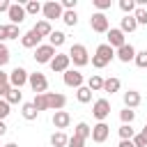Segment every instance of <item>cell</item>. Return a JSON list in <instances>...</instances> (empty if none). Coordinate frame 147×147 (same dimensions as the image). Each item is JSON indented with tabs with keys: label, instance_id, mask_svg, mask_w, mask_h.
<instances>
[{
	"label": "cell",
	"instance_id": "obj_1",
	"mask_svg": "<svg viewBox=\"0 0 147 147\" xmlns=\"http://www.w3.org/2000/svg\"><path fill=\"white\" fill-rule=\"evenodd\" d=\"M34 108L41 110H64L67 106V96L62 92H44V94H34Z\"/></svg>",
	"mask_w": 147,
	"mask_h": 147
},
{
	"label": "cell",
	"instance_id": "obj_2",
	"mask_svg": "<svg viewBox=\"0 0 147 147\" xmlns=\"http://www.w3.org/2000/svg\"><path fill=\"white\" fill-rule=\"evenodd\" d=\"M113 60H115V48H110L108 44H99L96 51H94V55L90 57V62H92L94 69H103V67H108Z\"/></svg>",
	"mask_w": 147,
	"mask_h": 147
},
{
	"label": "cell",
	"instance_id": "obj_3",
	"mask_svg": "<svg viewBox=\"0 0 147 147\" xmlns=\"http://www.w3.org/2000/svg\"><path fill=\"white\" fill-rule=\"evenodd\" d=\"M69 60L74 62V67H85V64H90V53H87V48L83 46V44H74L71 48H69Z\"/></svg>",
	"mask_w": 147,
	"mask_h": 147
},
{
	"label": "cell",
	"instance_id": "obj_4",
	"mask_svg": "<svg viewBox=\"0 0 147 147\" xmlns=\"http://www.w3.org/2000/svg\"><path fill=\"white\" fill-rule=\"evenodd\" d=\"M41 14H44V21H53V18H62V14H64V9H62V5L57 2V0H48V2H44L41 5Z\"/></svg>",
	"mask_w": 147,
	"mask_h": 147
},
{
	"label": "cell",
	"instance_id": "obj_5",
	"mask_svg": "<svg viewBox=\"0 0 147 147\" xmlns=\"http://www.w3.org/2000/svg\"><path fill=\"white\" fill-rule=\"evenodd\" d=\"M34 62L37 64H51V60L55 57V48L51 46V44H39L37 48H34Z\"/></svg>",
	"mask_w": 147,
	"mask_h": 147
},
{
	"label": "cell",
	"instance_id": "obj_6",
	"mask_svg": "<svg viewBox=\"0 0 147 147\" xmlns=\"http://www.w3.org/2000/svg\"><path fill=\"white\" fill-rule=\"evenodd\" d=\"M28 85L32 87L34 94H44V92L48 90V78H46L41 71H34V74L28 76Z\"/></svg>",
	"mask_w": 147,
	"mask_h": 147
},
{
	"label": "cell",
	"instance_id": "obj_7",
	"mask_svg": "<svg viewBox=\"0 0 147 147\" xmlns=\"http://www.w3.org/2000/svg\"><path fill=\"white\" fill-rule=\"evenodd\" d=\"M90 28H92L94 32H99V34H106V32L110 30L108 16H106V14H101V11H94V14H92V18H90Z\"/></svg>",
	"mask_w": 147,
	"mask_h": 147
},
{
	"label": "cell",
	"instance_id": "obj_8",
	"mask_svg": "<svg viewBox=\"0 0 147 147\" xmlns=\"http://www.w3.org/2000/svg\"><path fill=\"white\" fill-rule=\"evenodd\" d=\"M62 78H64V85H67V87H74V90L83 87V83H85V78H83V74H80L78 69H67V71L62 74Z\"/></svg>",
	"mask_w": 147,
	"mask_h": 147
},
{
	"label": "cell",
	"instance_id": "obj_9",
	"mask_svg": "<svg viewBox=\"0 0 147 147\" xmlns=\"http://www.w3.org/2000/svg\"><path fill=\"white\" fill-rule=\"evenodd\" d=\"M92 115L99 119V122H106V117L110 115V101L108 99H96L92 103Z\"/></svg>",
	"mask_w": 147,
	"mask_h": 147
},
{
	"label": "cell",
	"instance_id": "obj_10",
	"mask_svg": "<svg viewBox=\"0 0 147 147\" xmlns=\"http://www.w3.org/2000/svg\"><path fill=\"white\" fill-rule=\"evenodd\" d=\"M7 16H9V23H11V25H21V23L28 18L25 7H23V5H18V2H11V7H9V11H7Z\"/></svg>",
	"mask_w": 147,
	"mask_h": 147
},
{
	"label": "cell",
	"instance_id": "obj_11",
	"mask_svg": "<svg viewBox=\"0 0 147 147\" xmlns=\"http://www.w3.org/2000/svg\"><path fill=\"white\" fill-rule=\"evenodd\" d=\"M106 37H108V41H106V44H108L110 48H115V51H117L119 46H124V44H126V37H124V32H122L119 28H110V30L106 32Z\"/></svg>",
	"mask_w": 147,
	"mask_h": 147
},
{
	"label": "cell",
	"instance_id": "obj_12",
	"mask_svg": "<svg viewBox=\"0 0 147 147\" xmlns=\"http://www.w3.org/2000/svg\"><path fill=\"white\" fill-rule=\"evenodd\" d=\"M28 76H30V74H28L23 67H16V69L9 74V85L16 87V90H21L23 85H28Z\"/></svg>",
	"mask_w": 147,
	"mask_h": 147
},
{
	"label": "cell",
	"instance_id": "obj_13",
	"mask_svg": "<svg viewBox=\"0 0 147 147\" xmlns=\"http://www.w3.org/2000/svg\"><path fill=\"white\" fill-rule=\"evenodd\" d=\"M108 136H110V126H108L106 122H96V124L92 126V136H90V138H92L94 142L101 145V142L108 140Z\"/></svg>",
	"mask_w": 147,
	"mask_h": 147
},
{
	"label": "cell",
	"instance_id": "obj_14",
	"mask_svg": "<svg viewBox=\"0 0 147 147\" xmlns=\"http://www.w3.org/2000/svg\"><path fill=\"white\" fill-rule=\"evenodd\" d=\"M69 64H71V60H69L67 53H55V57L51 60V69H53L55 74H64V71L69 69Z\"/></svg>",
	"mask_w": 147,
	"mask_h": 147
},
{
	"label": "cell",
	"instance_id": "obj_15",
	"mask_svg": "<svg viewBox=\"0 0 147 147\" xmlns=\"http://www.w3.org/2000/svg\"><path fill=\"white\" fill-rule=\"evenodd\" d=\"M51 122H53V126H55L57 131H64V129H69V124H71V115H69L67 110H55Z\"/></svg>",
	"mask_w": 147,
	"mask_h": 147
},
{
	"label": "cell",
	"instance_id": "obj_16",
	"mask_svg": "<svg viewBox=\"0 0 147 147\" xmlns=\"http://www.w3.org/2000/svg\"><path fill=\"white\" fill-rule=\"evenodd\" d=\"M136 48L131 46V44H124V46H119L117 51H115V57L119 60V62H124V64H129V62H133V57H136Z\"/></svg>",
	"mask_w": 147,
	"mask_h": 147
},
{
	"label": "cell",
	"instance_id": "obj_17",
	"mask_svg": "<svg viewBox=\"0 0 147 147\" xmlns=\"http://www.w3.org/2000/svg\"><path fill=\"white\" fill-rule=\"evenodd\" d=\"M39 44H41V37L34 30H28L25 34H21V46L23 48H37Z\"/></svg>",
	"mask_w": 147,
	"mask_h": 147
},
{
	"label": "cell",
	"instance_id": "obj_18",
	"mask_svg": "<svg viewBox=\"0 0 147 147\" xmlns=\"http://www.w3.org/2000/svg\"><path fill=\"white\" fill-rule=\"evenodd\" d=\"M124 108H138L140 106V101H142V96H140V92H136V90H129V92H124Z\"/></svg>",
	"mask_w": 147,
	"mask_h": 147
},
{
	"label": "cell",
	"instance_id": "obj_19",
	"mask_svg": "<svg viewBox=\"0 0 147 147\" xmlns=\"http://www.w3.org/2000/svg\"><path fill=\"white\" fill-rule=\"evenodd\" d=\"M32 30H34V32H37V34L44 39V37H51V32H53V25H51L48 21H44V18H41V21H37V23L32 25Z\"/></svg>",
	"mask_w": 147,
	"mask_h": 147
},
{
	"label": "cell",
	"instance_id": "obj_20",
	"mask_svg": "<svg viewBox=\"0 0 147 147\" xmlns=\"http://www.w3.org/2000/svg\"><path fill=\"white\" fill-rule=\"evenodd\" d=\"M21 115H23V119L32 122V119H37V117H39V110L34 108V103H32V101H28V103H23V106H21Z\"/></svg>",
	"mask_w": 147,
	"mask_h": 147
},
{
	"label": "cell",
	"instance_id": "obj_21",
	"mask_svg": "<svg viewBox=\"0 0 147 147\" xmlns=\"http://www.w3.org/2000/svg\"><path fill=\"white\" fill-rule=\"evenodd\" d=\"M119 30L126 34V32H136L138 30V23H136V18H133V14H129V16H124L122 18V23H119Z\"/></svg>",
	"mask_w": 147,
	"mask_h": 147
},
{
	"label": "cell",
	"instance_id": "obj_22",
	"mask_svg": "<svg viewBox=\"0 0 147 147\" xmlns=\"http://www.w3.org/2000/svg\"><path fill=\"white\" fill-rule=\"evenodd\" d=\"M119 87H122V80L119 78H103V92H108V94H115V92H119Z\"/></svg>",
	"mask_w": 147,
	"mask_h": 147
},
{
	"label": "cell",
	"instance_id": "obj_23",
	"mask_svg": "<svg viewBox=\"0 0 147 147\" xmlns=\"http://www.w3.org/2000/svg\"><path fill=\"white\" fill-rule=\"evenodd\" d=\"M74 136H78V138L87 140V138L92 136V126H90L87 122H78V124L74 126Z\"/></svg>",
	"mask_w": 147,
	"mask_h": 147
},
{
	"label": "cell",
	"instance_id": "obj_24",
	"mask_svg": "<svg viewBox=\"0 0 147 147\" xmlns=\"http://www.w3.org/2000/svg\"><path fill=\"white\" fill-rule=\"evenodd\" d=\"M64 41H67V34H64V32H60V30H53V32H51V37H48V44H51L53 48H60Z\"/></svg>",
	"mask_w": 147,
	"mask_h": 147
},
{
	"label": "cell",
	"instance_id": "obj_25",
	"mask_svg": "<svg viewBox=\"0 0 147 147\" xmlns=\"http://www.w3.org/2000/svg\"><path fill=\"white\" fill-rule=\"evenodd\" d=\"M87 87H90L92 92H103V78H101L99 74H92V76L87 78Z\"/></svg>",
	"mask_w": 147,
	"mask_h": 147
},
{
	"label": "cell",
	"instance_id": "obj_26",
	"mask_svg": "<svg viewBox=\"0 0 147 147\" xmlns=\"http://www.w3.org/2000/svg\"><path fill=\"white\" fill-rule=\"evenodd\" d=\"M67 142H69V136H67L64 131H55V133L51 136V145H53V147H67Z\"/></svg>",
	"mask_w": 147,
	"mask_h": 147
},
{
	"label": "cell",
	"instance_id": "obj_27",
	"mask_svg": "<svg viewBox=\"0 0 147 147\" xmlns=\"http://www.w3.org/2000/svg\"><path fill=\"white\" fill-rule=\"evenodd\" d=\"M5 101H7L9 106H14V103H21V101H23V92H21V90H16V87H11V90L5 94Z\"/></svg>",
	"mask_w": 147,
	"mask_h": 147
},
{
	"label": "cell",
	"instance_id": "obj_28",
	"mask_svg": "<svg viewBox=\"0 0 147 147\" xmlns=\"http://www.w3.org/2000/svg\"><path fill=\"white\" fill-rule=\"evenodd\" d=\"M76 99H78V103H90V101H92V90H90L87 85L78 87V90H76Z\"/></svg>",
	"mask_w": 147,
	"mask_h": 147
},
{
	"label": "cell",
	"instance_id": "obj_29",
	"mask_svg": "<svg viewBox=\"0 0 147 147\" xmlns=\"http://www.w3.org/2000/svg\"><path fill=\"white\" fill-rule=\"evenodd\" d=\"M23 7H25V14H28V16H37V14H41V2H39V0H28Z\"/></svg>",
	"mask_w": 147,
	"mask_h": 147
},
{
	"label": "cell",
	"instance_id": "obj_30",
	"mask_svg": "<svg viewBox=\"0 0 147 147\" xmlns=\"http://www.w3.org/2000/svg\"><path fill=\"white\" fill-rule=\"evenodd\" d=\"M117 131H119V140H133V136H136V129L131 124H122Z\"/></svg>",
	"mask_w": 147,
	"mask_h": 147
},
{
	"label": "cell",
	"instance_id": "obj_31",
	"mask_svg": "<svg viewBox=\"0 0 147 147\" xmlns=\"http://www.w3.org/2000/svg\"><path fill=\"white\" fill-rule=\"evenodd\" d=\"M11 90V85H9V74H5L2 69H0V99H5V94Z\"/></svg>",
	"mask_w": 147,
	"mask_h": 147
},
{
	"label": "cell",
	"instance_id": "obj_32",
	"mask_svg": "<svg viewBox=\"0 0 147 147\" xmlns=\"http://www.w3.org/2000/svg\"><path fill=\"white\" fill-rule=\"evenodd\" d=\"M62 21H64V25L74 28V25L78 23V14H76V9H71V11H64V14H62Z\"/></svg>",
	"mask_w": 147,
	"mask_h": 147
},
{
	"label": "cell",
	"instance_id": "obj_33",
	"mask_svg": "<svg viewBox=\"0 0 147 147\" xmlns=\"http://www.w3.org/2000/svg\"><path fill=\"white\" fill-rule=\"evenodd\" d=\"M119 119H122V124H133V119H136V110H131V108L119 110Z\"/></svg>",
	"mask_w": 147,
	"mask_h": 147
},
{
	"label": "cell",
	"instance_id": "obj_34",
	"mask_svg": "<svg viewBox=\"0 0 147 147\" xmlns=\"http://www.w3.org/2000/svg\"><path fill=\"white\" fill-rule=\"evenodd\" d=\"M133 18H136V23H138V25H147V9H145V7H136Z\"/></svg>",
	"mask_w": 147,
	"mask_h": 147
},
{
	"label": "cell",
	"instance_id": "obj_35",
	"mask_svg": "<svg viewBox=\"0 0 147 147\" xmlns=\"http://www.w3.org/2000/svg\"><path fill=\"white\" fill-rule=\"evenodd\" d=\"M119 9L124 11V16L136 11V0H119Z\"/></svg>",
	"mask_w": 147,
	"mask_h": 147
},
{
	"label": "cell",
	"instance_id": "obj_36",
	"mask_svg": "<svg viewBox=\"0 0 147 147\" xmlns=\"http://www.w3.org/2000/svg\"><path fill=\"white\" fill-rule=\"evenodd\" d=\"M133 62H136V67H138V69H147V51H140V53H136Z\"/></svg>",
	"mask_w": 147,
	"mask_h": 147
},
{
	"label": "cell",
	"instance_id": "obj_37",
	"mask_svg": "<svg viewBox=\"0 0 147 147\" xmlns=\"http://www.w3.org/2000/svg\"><path fill=\"white\" fill-rule=\"evenodd\" d=\"M9 57H11V53H9V48H7V44H0V69L9 62Z\"/></svg>",
	"mask_w": 147,
	"mask_h": 147
},
{
	"label": "cell",
	"instance_id": "obj_38",
	"mask_svg": "<svg viewBox=\"0 0 147 147\" xmlns=\"http://www.w3.org/2000/svg\"><path fill=\"white\" fill-rule=\"evenodd\" d=\"M21 37V30H18V25H11V23H7V39H18Z\"/></svg>",
	"mask_w": 147,
	"mask_h": 147
},
{
	"label": "cell",
	"instance_id": "obj_39",
	"mask_svg": "<svg viewBox=\"0 0 147 147\" xmlns=\"http://www.w3.org/2000/svg\"><path fill=\"white\" fill-rule=\"evenodd\" d=\"M9 108H11V106H9V103H7L5 99H0V122H5V117H7L9 113H11Z\"/></svg>",
	"mask_w": 147,
	"mask_h": 147
},
{
	"label": "cell",
	"instance_id": "obj_40",
	"mask_svg": "<svg viewBox=\"0 0 147 147\" xmlns=\"http://www.w3.org/2000/svg\"><path fill=\"white\" fill-rule=\"evenodd\" d=\"M94 7H96V11H106V9H110V0H94Z\"/></svg>",
	"mask_w": 147,
	"mask_h": 147
},
{
	"label": "cell",
	"instance_id": "obj_41",
	"mask_svg": "<svg viewBox=\"0 0 147 147\" xmlns=\"http://www.w3.org/2000/svg\"><path fill=\"white\" fill-rule=\"evenodd\" d=\"M67 147H85V140H83V138H78V136H71V138H69V142H67Z\"/></svg>",
	"mask_w": 147,
	"mask_h": 147
},
{
	"label": "cell",
	"instance_id": "obj_42",
	"mask_svg": "<svg viewBox=\"0 0 147 147\" xmlns=\"http://www.w3.org/2000/svg\"><path fill=\"white\" fill-rule=\"evenodd\" d=\"M133 145H136V147H147V138H145L142 133H136V136H133Z\"/></svg>",
	"mask_w": 147,
	"mask_h": 147
},
{
	"label": "cell",
	"instance_id": "obj_43",
	"mask_svg": "<svg viewBox=\"0 0 147 147\" xmlns=\"http://www.w3.org/2000/svg\"><path fill=\"white\" fill-rule=\"evenodd\" d=\"M9 7H11V2H9V0H0V11H5V14H7V11H9Z\"/></svg>",
	"mask_w": 147,
	"mask_h": 147
},
{
	"label": "cell",
	"instance_id": "obj_44",
	"mask_svg": "<svg viewBox=\"0 0 147 147\" xmlns=\"http://www.w3.org/2000/svg\"><path fill=\"white\" fill-rule=\"evenodd\" d=\"M7 41V25H0V44Z\"/></svg>",
	"mask_w": 147,
	"mask_h": 147
},
{
	"label": "cell",
	"instance_id": "obj_45",
	"mask_svg": "<svg viewBox=\"0 0 147 147\" xmlns=\"http://www.w3.org/2000/svg\"><path fill=\"white\" fill-rule=\"evenodd\" d=\"M117 147H136V145H133V140H119Z\"/></svg>",
	"mask_w": 147,
	"mask_h": 147
},
{
	"label": "cell",
	"instance_id": "obj_46",
	"mask_svg": "<svg viewBox=\"0 0 147 147\" xmlns=\"http://www.w3.org/2000/svg\"><path fill=\"white\" fill-rule=\"evenodd\" d=\"M5 133H7V124H5V122H0V136H5Z\"/></svg>",
	"mask_w": 147,
	"mask_h": 147
},
{
	"label": "cell",
	"instance_id": "obj_47",
	"mask_svg": "<svg viewBox=\"0 0 147 147\" xmlns=\"http://www.w3.org/2000/svg\"><path fill=\"white\" fill-rule=\"evenodd\" d=\"M2 147H18L16 142H7V145H2Z\"/></svg>",
	"mask_w": 147,
	"mask_h": 147
},
{
	"label": "cell",
	"instance_id": "obj_48",
	"mask_svg": "<svg viewBox=\"0 0 147 147\" xmlns=\"http://www.w3.org/2000/svg\"><path fill=\"white\" fill-rule=\"evenodd\" d=\"M140 133H142V136H145V138H147V124H145V129H142V131H140Z\"/></svg>",
	"mask_w": 147,
	"mask_h": 147
},
{
	"label": "cell",
	"instance_id": "obj_49",
	"mask_svg": "<svg viewBox=\"0 0 147 147\" xmlns=\"http://www.w3.org/2000/svg\"><path fill=\"white\" fill-rule=\"evenodd\" d=\"M145 9H147V7H145Z\"/></svg>",
	"mask_w": 147,
	"mask_h": 147
}]
</instances>
